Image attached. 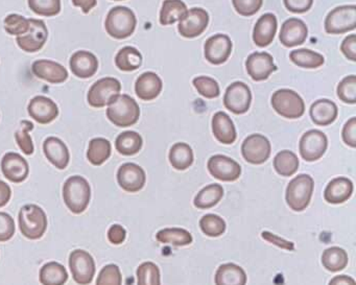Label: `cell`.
Segmentation results:
<instances>
[{
	"instance_id": "obj_58",
	"label": "cell",
	"mask_w": 356,
	"mask_h": 285,
	"mask_svg": "<svg viewBox=\"0 0 356 285\" xmlns=\"http://www.w3.org/2000/svg\"><path fill=\"white\" fill-rule=\"evenodd\" d=\"M72 3L76 7L81 8L83 13L88 14L93 8L97 7V0H72Z\"/></svg>"
},
{
	"instance_id": "obj_57",
	"label": "cell",
	"mask_w": 356,
	"mask_h": 285,
	"mask_svg": "<svg viewBox=\"0 0 356 285\" xmlns=\"http://www.w3.org/2000/svg\"><path fill=\"white\" fill-rule=\"evenodd\" d=\"M12 197L11 187L0 180V207L7 205Z\"/></svg>"
},
{
	"instance_id": "obj_23",
	"label": "cell",
	"mask_w": 356,
	"mask_h": 285,
	"mask_svg": "<svg viewBox=\"0 0 356 285\" xmlns=\"http://www.w3.org/2000/svg\"><path fill=\"white\" fill-rule=\"evenodd\" d=\"M70 70L80 79H90L99 70V60L90 51H79L70 58Z\"/></svg>"
},
{
	"instance_id": "obj_8",
	"label": "cell",
	"mask_w": 356,
	"mask_h": 285,
	"mask_svg": "<svg viewBox=\"0 0 356 285\" xmlns=\"http://www.w3.org/2000/svg\"><path fill=\"white\" fill-rule=\"evenodd\" d=\"M356 28V6L335 8L325 19L327 34L339 35L352 32Z\"/></svg>"
},
{
	"instance_id": "obj_20",
	"label": "cell",
	"mask_w": 356,
	"mask_h": 285,
	"mask_svg": "<svg viewBox=\"0 0 356 285\" xmlns=\"http://www.w3.org/2000/svg\"><path fill=\"white\" fill-rule=\"evenodd\" d=\"M28 112L35 122L41 124H47L58 117L59 108L57 104L49 97L38 95L31 99Z\"/></svg>"
},
{
	"instance_id": "obj_11",
	"label": "cell",
	"mask_w": 356,
	"mask_h": 285,
	"mask_svg": "<svg viewBox=\"0 0 356 285\" xmlns=\"http://www.w3.org/2000/svg\"><path fill=\"white\" fill-rule=\"evenodd\" d=\"M70 268L78 284L88 285L95 275V262L92 256L84 250H74L70 256Z\"/></svg>"
},
{
	"instance_id": "obj_60",
	"label": "cell",
	"mask_w": 356,
	"mask_h": 285,
	"mask_svg": "<svg viewBox=\"0 0 356 285\" xmlns=\"http://www.w3.org/2000/svg\"><path fill=\"white\" fill-rule=\"evenodd\" d=\"M116 1H118V0H116Z\"/></svg>"
},
{
	"instance_id": "obj_33",
	"label": "cell",
	"mask_w": 356,
	"mask_h": 285,
	"mask_svg": "<svg viewBox=\"0 0 356 285\" xmlns=\"http://www.w3.org/2000/svg\"><path fill=\"white\" fill-rule=\"evenodd\" d=\"M222 197H224V188L222 185H207L195 195L193 205L199 209H209L218 205Z\"/></svg>"
},
{
	"instance_id": "obj_10",
	"label": "cell",
	"mask_w": 356,
	"mask_h": 285,
	"mask_svg": "<svg viewBox=\"0 0 356 285\" xmlns=\"http://www.w3.org/2000/svg\"><path fill=\"white\" fill-rule=\"evenodd\" d=\"M328 147V138L324 133L318 130H310L304 133L300 139L299 151L301 157L306 162L320 160L326 153Z\"/></svg>"
},
{
	"instance_id": "obj_29",
	"label": "cell",
	"mask_w": 356,
	"mask_h": 285,
	"mask_svg": "<svg viewBox=\"0 0 356 285\" xmlns=\"http://www.w3.org/2000/svg\"><path fill=\"white\" fill-rule=\"evenodd\" d=\"M337 106L329 99H318L312 104L309 110L310 118L318 126H329L337 118Z\"/></svg>"
},
{
	"instance_id": "obj_15",
	"label": "cell",
	"mask_w": 356,
	"mask_h": 285,
	"mask_svg": "<svg viewBox=\"0 0 356 285\" xmlns=\"http://www.w3.org/2000/svg\"><path fill=\"white\" fill-rule=\"evenodd\" d=\"M209 24V15L201 8L188 10L186 16L179 22V34L184 38H195L201 36Z\"/></svg>"
},
{
	"instance_id": "obj_49",
	"label": "cell",
	"mask_w": 356,
	"mask_h": 285,
	"mask_svg": "<svg viewBox=\"0 0 356 285\" xmlns=\"http://www.w3.org/2000/svg\"><path fill=\"white\" fill-rule=\"evenodd\" d=\"M97 285H122V276L116 264L104 266L97 279Z\"/></svg>"
},
{
	"instance_id": "obj_19",
	"label": "cell",
	"mask_w": 356,
	"mask_h": 285,
	"mask_svg": "<svg viewBox=\"0 0 356 285\" xmlns=\"http://www.w3.org/2000/svg\"><path fill=\"white\" fill-rule=\"evenodd\" d=\"M1 172L11 182L22 183L28 178L30 166L22 155L11 152L6 154L1 160Z\"/></svg>"
},
{
	"instance_id": "obj_12",
	"label": "cell",
	"mask_w": 356,
	"mask_h": 285,
	"mask_svg": "<svg viewBox=\"0 0 356 285\" xmlns=\"http://www.w3.org/2000/svg\"><path fill=\"white\" fill-rule=\"evenodd\" d=\"M252 93L248 85L235 82L227 88L224 95V105L229 111L236 115L245 113L250 109Z\"/></svg>"
},
{
	"instance_id": "obj_2",
	"label": "cell",
	"mask_w": 356,
	"mask_h": 285,
	"mask_svg": "<svg viewBox=\"0 0 356 285\" xmlns=\"http://www.w3.org/2000/svg\"><path fill=\"white\" fill-rule=\"evenodd\" d=\"M107 117L115 126L127 128L138 122L140 108L130 95H120L108 106Z\"/></svg>"
},
{
	"instance_id": "obj_7",
	"label": "cell",
	"mask_w": 356,
	"mask_h": 285,
	"mask_svg": "<svg viewBox=\"0 0 356 285\" xmlns=\"http://www.w3.org/2000/svg\"><path fill=\"white\" fill-rule=\"evenodd\" d=\"M122 91V84L115 78H103L95 82L89 89L87 99L89 105L95 108L109 106Z\"/></svg>"
},
{
	"instance_id": "obj_44",
	"label": "cell",
	"mask_w": 356,
	"mask_h": 285,
	"mask_svg": "<svg viewBox=\"0 0 356 285\" xmlns=\"http://www.w3.org/2000/svg\"><path fill=\"white\" fill-rule=\"evenodd\" d=\"M29 7L36 15L54 17L60 14L61 0H28Z\"/></svg>"
},
{
	"instance_id": "obj_40",
	"label": "cell",
	"mask_w": 356,
	"mask_h": 285,
	"mask_svg": "<svg viewBox=\"0 0 356 285\" xmlns=\"http://www.w3.org/2000/svg\"><path fill=\"white\" fill-rule=\"evenodd\" d=\"M112 147L109 140L105 138H95L89 142L87 158L93 165H102L111 156Z\"/></svg>"
},
{
	"instance_id": "obj_45",
	"label": "cell",
	"mask_w": 356,
	"mask_h": 285,
	"mask_svg": "<svg viewBox=\"0 0 356 285\" xmlns=\"http://www.w3.org/2000/svg\"><path fill=\"white\" fill-rule=\"evenodd\" d=\"M193 84L197 92L206 99H216L220 97L218 83L210 76H197L193 79Z\"/></svg>"
},
{
	"instance_id": "obj_3",
	"label": "cell",
	"mask_w": 356,
	"mask_h": 285,
	"mask_svg": "<svg viewBox=\"0 0 356 285\" xmlns=\"http://www.w3.org/2000/svg\"><path fill=\"white\" fill-rule=\"evenodd\" d=\"M137 26V18L134 12L127 7L113 8L106 18L105 28L112 38L122 40L132 36Z\"/></svg>"
},
{
	"instance_id": "obj_22",
	"label": "cell",
	"mask_w": 356,
	"mask_h": 285,
	"mask_svg": "<svg viewBox=\"0 0 356 285\" xmlns=\"http://www.w3.org/2000/svg\"><path fill=\"white\" fill-rule=\"evenodd\" d=\"M32 72L37 78L51 84H61L68 79V72L63 65L51 60H37L33 63Z\"/></svg>"
},
{
	"instance_id": "obj_28",
	"label": "cell",
	"mask_w": 356,
	"mask_h": 285,
	"mask_svg": "<svg viewBox=\"0 0 356 285\" xmlns=\"http://www.w3.org/2000/svg\"><path fill=\"white\" fill-rule=\"evenodd\" d=\"M212 133L216 140L222 145H232L236 140V129L230 116L225 112L214 114L212 117Z\"/></svg>"
},
{
	"instance_id": "obj_51",
	"label": "cell",
	"mask_w": 356,
	"mask_h": 285,
	"mask_svg": "<svg viewBox=\"0 0 356 285\" xmlns=\"http://www.w3.org/2000/svg\"><path fill=\"white\" fill-rule=\"evenodd\" d=\"M15 234V222L10 214L0 212V241H8Z\"/></svg>"
},
{
	"instance_id": "obj_6",
	"label": "cell",
	"mask_w": 356,
	"mask_h": 285,
	"mask_svg": "<svg viewBox=\"0 0 356 285\" xmlns=\"http://www.w3.org/2000/svg\"><path fill=\"white\" fill-rule=\"evenodd\" d=\"M273 109L287 120H297L305 112L303 99L291 89L277 90L270 99Z\"/></svg>"
},
{
	"instance_id": "obj_21",
	"label": "cell",
	"mask_w": 356,
	"mask_h": 285,
	"mask_svg": "<svg viewBox=\"0 0 356 285\" xmlns=\"http://www.w3.org/2000/svg\"><path fill=\"white\" fill-rule=\"evenodd\" d=\"M307 36L308 28L306 24L298 18H289L281 26L279 39L283 47L291 49L303 44Z\"/></svg>"
},
{
	"instance_id": "obj_37",
	"label": "cell",
	"mask_w": 356,
	"mask_h": 285,
	"mask_svg": "<svg viewBox=\"0 0 356 285\" xmlns=\"http://www.w3.org/2000/svg\"><path fill=\"white\" fill-rule=\"evenodd\" d=\"M143 60V55L138 49L126 47L118 51L115 57V64L122 72H130L140 68Z\"/></svg>"
},
{
	"instance_id": "obj_41",
	"label": "cell",
	"mask_w": 356,
	"mask_h": 285,
	"mask_svg": "<svg viewBox=\"0 0 356 285\" xmlns=\"http://www.w3.org/2000/svg\"><path fill=\"white\" fill-rule=\"evenodd\" d=\"M156 238L161 243H170L176 247H184L193 243V235L183 228L162 229L156 235Z\"/></svg>"
},
{
	"instance_id": "obj_32",
	"label": "cell",
	"mask_w": 356,
	"mask_h": 285,
	"mask_svg": "<svg viewBox=\"0 0 356 285\" xmlns=\"http://www.w3.org/2000/svg\"><path fill=\"white\" fill-rule=\"evenodd\" d=\"M170 164L177 170H186L193 163V151L191 145L185 142H178L170 147L168 155Z\"/></svg>"
},
{
	"instance_id": "obj_30",
	"label": "cell",
	"mask_w": 356,
	"mask_h": 285,
	"mask_svg": "<svg viewBox=\"0 0 356 285\" xmlns=\"http://www.w3.org/2000/svg\"><path fill=\"white\" fill-rule=\"evenodd\" d=\"M214 280L216 285H245L248 279L243 268L230 262L218 268Z\"/></svg>"
},
{
	"instance_id": "obj_47",
	"label": "cell",
	"mask_w": 356,
	"mask_h": 285,
	"mask_svg": "<svg viewBox=\"0 0 356 285\" xmlns=\"http://www.w3.org/2000/svg\"><path fill=\"white\" fill-rule=\"evenodd\" d=\"M31 24L29 19L18 14H11L5 19V30L12 36H22L30 31Z\"/></svg>"
},
{
	"instance_id": "obj_5",
	"label": "cell",
	"mask_w": 356,
	"mask_h": 285,
	"mask_svg": "<svg viewBox=\"0 0 356 285\" xmlns=\"http://www.w3.org/2000/svg\"><path fill=\"white\" fill-rule=\"evenodd\" d=\"M19 229L29 239H39L47 229V216L44 210L34 204H29L20 209L18 216Z\"/></svg>"
},
{
	"instance_id": "obj_55",
	"label": "cell",
	"mask_w": 356,
	"mask_h": 285,
	"mask_svg": "<svg viewBox=\"0 0 356 285\" xmlns=\"http://www.w3.org/2000/svg\"><path fill=\"white\" fill-rule=\"evenodd\" d=\"M127 231L120 225H113L108 231V239L113 245H122L126 241Z\"/></svg>"
},
{
	"instance_id": "obj_56",
	"label": "cell",
	"mask_w": 356,
	"mask_h": 285,
	"mask_svg": "<svg viewBox=\"0 0 356 285\" xmlns=\"http://www.w3.org/2000/svg\"><path fill=\"white\" fill-rule=\"evenodd\" d=\"M262 237H264V239H266V241L274 243L277 247L291 250V251L295 249V245H293V243H289V241H285V239L280 238V237L276 236V235L272 234V233L264 232L262 233Z\"/></svg>"
},
{
	"instance_id": "obj_34",
	"label": "cell",
	"mask_w": 356,
	"mask_h": 285,
	"mask_svg": "<svg viewBox=\"0 0 356 285\" xmlns=\"http://www.w3.org/2000/svg\"><path fill=\"white\" fill-rule=\"evenodd\" d=\"M67 280V270L59 262H47L41 268L40 282L42 285H64Z\"/></svg>"
},
{
	"instance_id": "obj_39",
	"label": "cell",
	"mask_w": 356,
	"mask_h": 285,
	"mask_svg": "<svg viewBox=\"0 0 356 285\" xmlns=\"http://www.w3.org/2000/svg\"><path fill=\"white\" fill-rule=\"evenodd\" d=\"M300 162L298 156L293 152H279L274 158V168L277 174L282 177H291L297 172Z\"/></svg>"
},
{
	"instance_id": "obj_31",
	"label": "cell",
	"mask_w": 356,
	"mask_h": 285,
	"mask_svg": "<svg viewBox=\"0 0 356 285\" xmlns=\"http://www.w3.org/2000/svg\"><path fill=\"white\" fill-rule=\"evenodd\" d=\"M188 8L182 0H164L160 10V24L162 26H172L180 22L186 16Z\"/></svg>"
},
{
	"instance_id": "obj_52",
	"label": "cell",
	"mask_w": 356,
	"mask_h": 285,
	"mask_svg": "<svg viewBox=\"0 0 356 285\" xmlns=\"http://www.w3.org/2000/svg\"><path fill=\"white\" fill-rule=\"evenodd\" d=\"M341 137H343V142L348 147L355 149L356 147V118L352 117L346 122L341 132Z\"/></svg>"
},
{
	"instance_id": "obj_9",
	"label": "cell",
	"mask_w": 356,
	"mask_h": 285,
	"mask_svg": "<svg viewBox=\"0 0 356 285\" xmlns=\"http://www.w3.org/2000/svg\"><path fill=\"white\" fill-rule=\"evenodd\" d=\"M272 152L270 140L261 134L248 136L241 145L243 159L254 165H260L268 161Z\"/></svg>"
},
{
	"instance_id": "obj_26",
	"label": "cell",
	"mask_w": 356,
	"mask_h": 285,
	"mask_svg": "<svg viewBox=\"0 0 356 285\" xmlns=\"http://www.w3.org/2000/svg\"><path fill=\"white\" fill-rule=\"evenodd\" d=\"M278 22L273 14H264L256 22L253 31V41L258 47H266L276 36Z\"/></svg>"
},
{
	"instance_id": "obj_48",
	"label": "cell",
	"mask_w": 356,
	"mask_h": 285,
	"mask_svg": "<svg viewBox=\"0 0 356 285\" xmlns=\"http://www.w3.org/2000/svg\"><path fill=\"white\" fill-rule=\"evenodd\" d=\"M337 95L343 103L354 105L356 103V76L351 74L339 82Z\"/></svg>"
},
{
	"instance_id": "obj_38",
	"label": "cell",
	"mask_w": 356,
	"mask_h": 285,
	"mask_svg": "<svg viewBox=\"0 0 356 285\" xmlns=\"http://www.w3.org/2000/svg\"><path fill=\"white\" fill-rule=\"evenodd\" d=\"M289 59L299 67L308 70L321 67L325 63L324 57L321 54L307 49H295L289 54Z\"/></svg>"
},
{
	"instance_id": "obj_53",
	"label": "cell",
	"mask_w": 356,
	"mask_h": 285,
	"mask_svg": "<svg viewBox=\"0 0 356 285\" xmlns=\"http://www.w3.org/2000/svg\"><path fill=\"white\" fill-rule=\"evenodd\" d=\"M285 8L291 13H306L312 9L314 0H283Z\"/></svg>"
},
{
	"instance_id": "obj_16",
	"label": "cell",
	"mask_w": 356,
	"mask_h": 285,
	"mask_svg": "<svg viewBox=\"0 0 356 285\" xmlns=\"http://www.w3.org/2000/svg\"><path fill=\"white\" fill-rule=\"evenodd\" d=\"M232 41L227 35L218 34L210 37L204 47L206 60L213 65L225 63L232 53Z\"/></svg>"
},
{
	"instance_id": "obj_36",
	"label": "cell",
	"mask_w": 356,
	"mask_h": 285,
	"mask_svg": "<svg viewBox=\"0 0 356 285\" xmlns=\"http://www.w3.org/2000/svg\"><path fill=\"white\" fill-rule=\"evenodd\" d=\"M321 261L327 270L337 272L345 270L346 266H348L349 258H348V254L345 250L339 247H331L323 252Z\"/></svg>"
},
{
	"instance_id": "obj_18",
	"label": "cell",
	"mask_w": 356,
	"mask_h": 285,
	"mask_svg": "<svg viewBox=\"0 0 356 285\" xmlns=\"http://www.w3.org/2000/svg\"><path fill=\"white\" fill-rule=\"evenodd\" d=\"M248 74L256 82L266 80L278 68L275 65L274 59L268 53H253L245 61Z\"/></svg>"
},
{
	"instance_id": "obj_4",
	"label": "cell",
	"mask_w": 356,
	"mask_h": 285,
	"mask_svg": "<svg viewBox=\"0 0 356 285\" xmlns=\"http://www.w3.org/2000/svg\"><path fill=\"white\" fill-rule=\"evenodd\" d=\"M314 181L309 174H298L287 185L285 200L287 205L296 212L305 210L312 201Z\"/></svg>"
},
{
	"instance_id": "obj_50",
	"label": "cell",
	"mask_w": 356,
	"mask_h": 285,
	"mask_svg": "<svg viewBox=\"0 0 356 285\" xmlns=\"http://www.w3.org/2000/svg\"><path fill=\"white\" fill-rule=\"evenodd\" d=\"M232 5L239 15L249 17L261 9L264 0H232Z\"/></svg>"
},
{
	"instance_id": "obj_1",
	"label": "cell",
	"mask_w": 356,
	"mask_h": 285,
	"mask_svg": "<svg viewBox=\"0 0 356 285\" xmlns=\"http://www.w3.org/2000/svg\"><path fill=\"white\" fill-rule=\"evenodd\" d=\"M63 197L66 206L72 213H83L88 207L89 202H90V184L83 177H70L64 184Z\"/></svg>"
},
{
	"instance_id": "obj_25",
	"label": "cell",
	"mask_w": 356,
	"mask_h": 285,
	"mask_svg": "<svg viewBox=\"0 0 356 285\" xmlns=\"http://www.w3.org/2000/svg\"><path fill=\"white\" fill-rule=\"evenodd\" d=\"M353 182L345 177L333 179L327 185L324 191V199L332 205L345 203L353 193Z\"/></svg>"
},
{
	"instance_id": "obj_59",
	"label": "cell",
	"mask_w": 356,
	"mask_h": 285,
	"mask_svg": "<svg viewBox=\"0 0 356 285\" xmlns=\"http://www.w3.org/2000/svg\"><path fill=\"white\" fill-rule=\"evenodd\" d=\"M328 285H356L355 280L347 275H339L329 281Z\"/></svg>"
},
{
	"instance_id": "obj_13",
	"label": "cell",
	"mask_w": 356,
	"mask_h": 285,
	"mask_svg": "<svg viewBox=\"0 0 356 285\" xmlns=\"http://www.w3.org/2000/svg\"><path fill=\"white\" fill-rule=\"evenodd\" d=\"M30 31L24 36L17 37L18 47L26 53H37L41 51L49 38V30L42 20L30 18Z\"/></svg>"
},
{
	"instance_id": "obj_35",
	"label": "cell",
	"mask_w": 356,
	"mask_h": 285,
	"mask_svg": "<svg viewBox=\"0 0 356 285\" xmlns=\"http://www.w3.org/2000/svg\"><path fill=\"white\" fill-rule=\"evenodd\" d=\"M143 137L134 131H126L118 135L115 140V147L118 153L124 156L136 155L143 149Z\"/></svg>"
},
{
	"instance_id": "obj_17",
	"label": "cell",
	"mask_w": 356,
	"mask_h": 285,
	"mask_svg": "<svg viewBox=\"0 0 356 285\" xmlns=\"http://www.w3.org/2000/svg\"><path fill=\"white\" fill-rule=\"evenodd\" d=\"M118 182L128 193H138L145 187L147 174L141 166L135 163H124L118 172Z\"/></svg>"
},
{
	"instance_id": "obj_46",
	"label": "cell",
	"mask_w": 356,
	"mask_h": 285,
	"mask_svg": "<svg viewBox=\"0 0 356 285\" xmlns=\"http://www.w3.org/2000/svg\"><path fill=\"white\" fill-rule=\"evenodd\" d=\"M34 129V124L29 120H22L20 129L15 133V139L20 149L26 155H32L34 153V143L32 137L30 136L31 131Z\"/></svg>"
},
{
	"instance_id": "obj_14",
	"label": "cell",
	"mask_w": 356,
	"mask_h": 285,
	"mask_svg": "<svg viewBox=\"0 0 356 285\" xmlns=\"http://www.w3.org/2000/svg\"><path fill=\"white\" fill-rule=\"evenodd\" d=\"M207 168L214 179L222 182H234L241 174L238 162L224 155H214L208 160Z\"/></svg>"
},
{
	"instance_id": "obj_42",
	"label": "cell",
	"mask_w": 356,
	"mask_h": 285,
	"mask_svg": "<svg viewBox=\"0 0 356 285\" xmlns=\"http://www.w3.org/2000/svg\"><path fill=\"white\" fill-rule=\"evenodd\" d=\"M137 285H161V275L157 264L147 261L137 268Z\"/></svg>"
},
{
	"instance_id": "obj_27",
	"label": "cell",
	"mask_w": 356,
	"mask_h": 285,
	"mask_svg": "<svg viewBox=\"0 0 356 285\" xmlns=\"http://www.w3.org/2000/svg\"><path fill=\"white\" fill-rule=\"evenodd\" d=\"M163 88L161 79L155 72H147L141 74L135 83V92L143 101L157 99Z\"/></svg>"
},
{
	"instance_id": "obj_24",
	"label": "cell",
	"mask_w": 356,
	"mask_h": 285,
	"mask_svg": "<svg viewBox=\"0 0 356 285\" xmlns=\"http://www.w3.org/2000/svg\"><path fill=\"white\" fill-rule=\"evenodd\" d=\"M43 152L45 157L58 170H65L67 168L70 160V149L61 139L58 137H49L45 139Z\"/></svg>"
},
{
	"instance_id": "obj_54",
	"label": "cell",
	"mask_w": 356,
	"mask_h": 285,
	"mask_svg": "<svg viewBox=\"0 0 356 285\" xmlns=\"http://www.w3.org/2000/svg\"><path fill=\"white\" fill-rule=\"evenodd\" d=\"M341 53L350 61H356V36L350 35L347 38L343 39L341 45Z\"/></svg>"
},
{
	"instance_id": "obj_43",
	"label": "cell",
	"mask_w": 356,
	"mask_h": 285,
	"mask_svg": "<svg viewBox=\"0 0 356 285\" xmlns=\"http://www.w3.org/2000/svg\"><path fill=\"white\" fill-rule=\"evenodd\" d=\"M202 232L209 237H218L224 234L227 225L224 218L216 214H206L200 220Z\"/></svg>"
}]
</instances>
